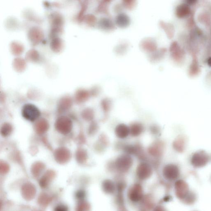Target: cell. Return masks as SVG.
<instances>
[{
    "mask_svg": "<svg viewBox=\"0 0 211 211\" xmlns=\"http://www.w3.org/2000/svg\"><path fill=\"white\" fill-rule=\"evenodd\" d=\"M68 210L67 208L64 205H60L56 207L55 210L57 211H66Z\"/></svg>",
    "mask_w": 211,
    "mask_h": 211,
    "instance_id": "4",
    "label": "cell"
},
{
    "mask_svg": "<svg viewBox=\"0 0 211 211\" xmlns=\"http://www.w3.org/2000/svg\"><path fill=\"white\" fill-rule=\"evenodd\" d=\"M190 12V9L188 5L187 4H183L181 5L177 9V13L178 15L180 18L187 16Z\"/></svg>",
    "mask_w": 211,
    "mask_h": 211,
    "instance_id": "1",
    "label": "cell"
},
{
    "mask_svg": "<svg viewBox=\"0 0 211 211\" xmlns=\"http://www.w3.org/2000/svg\"><path fill=\"white\" fill-rule=\"evenodd\" d=\"M188 5H193L196 2L197 0H186Z\"/></svg>",
    "mask_w": 211,
    "mask_h": 211,
    "instance_id": "5",
    "label": "cell"
},
{
    "mask_svg": "<svg viewBox=\"0 0 211 211\" xmlns=\"http://www.w3.org/2000/svg\"><path fill=\"white\" fill-rule=\"evenodd\" d=\"M129 131V129L128 127L126 125L121 124L117 127L116 132L117 134H119L118 136H120V137L121 136V137L122 136L125 137L128 134Z\"/></svg>",
    "mask_w": 211,
    "mask_h": 211,
    "instance_id": "2",
    "label": "cell"
},
{
    "mask_svg": "<svg viewBox=\"0 0 211 211\" xmlns=\"http://www.w3.org/2000/svg\"><path fill=\"white\" fill-rule=\"evenodd\" d=\"M111 101L109 99L106 98L103 99L101 101V107L102 109L105 112L109 111L111 107Z\"/></svg>",
    "mask_w": 211,
    "mask_h": 211,
    "instance_id": "3",
    "label": "cell"
}]
</instances>
